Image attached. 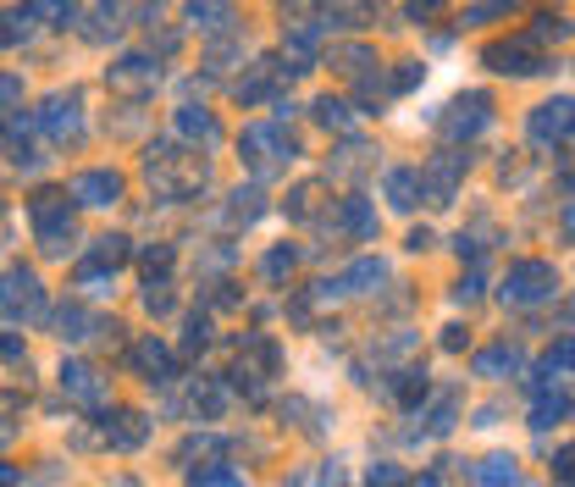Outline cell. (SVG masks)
<instances>
[{"mask_svg": "<svg viewBox=\"0 0 575 487\" xmlns=\"http://www.w3.org/2000/svg\"><path fill=\"white\" fill-rule=\"evenodd\" d=\"M421 421H427V432H432V438H443V432L459 421V393H443V399L432 404V416H421Z\"/></svg>", "mask_w": 575, "mask_h": 487, "instance_id": "obj_38", "label": "cell"}, {"mask_svg": "<svg viewBox=\"0 0 575 487\" xmlns=\"http://www.w3.org/2000/svg\"><path fill=\"white\" fill-rule=\"evenodd\" d=\"M553 371H575V338H559V344L542 355V377H553Z\"/></svg>", "mask_w": 575, "mask_h": 487, "instance_id": "obj_45", "label": "cell"}, {"mask_svg": "<svg viewBox=\"0 0 575 487\" xmlns=\"http://www.w3.org/2000/svg\"><path fill=\"white\" fill-rule=\"evenodd\" d=\"M178 133H183L189 144H205V150L221 144V122H216L205 106H183V111H178Z\"/></svg>", "mask_w": 575, "mask_h": 487, "instance_id": "obj_21", "label": "cell"}, {"mask_svg": "<svg viewBox=\"0 0 575 487\" xmlns=\"http://www.w3.org/2000/svg\"><path fill=\"white\" fill-rule=\"evenodd\" d=\"M310 111H315V122H321V128H338V133H349V128H355V111H349L344 100H333V95H321Z\"/></svg>", "mask_w": 575, "mask_h": 487, "instance_id": "obj_35", "label": "cell"}, {"mask_svg": "<svg viewBox=\"0 0 575 487\" xmlns=\"http://www.w3.org/2000/svg\"><path fill=\"white\" fill-rule=\"evenodd\" d=\"M0 316H12V321H39L45 316V283H39V272L12 266L7 277H0Z\"/></svg>", "mask_w": 575, "mask_h": 487, "instance_id": "obj_5", "label": "cell"}, {"mask_svg": "<svg viewBox=\"0 0 575 487\" xmlns=\"http://www.w3.org/2000/svg\"><path fill=\"white\" fill-rule=\"evenodd\" d=\"M465 167H470V155H459V150H438V155H432V167L421 173V183H427L432 205H454V194H459V178H465Z\"/></svg>", "mask_w": 575, "mask_h": 487, "instance_id": "obj_14", "label": "cell"}, {"mask_svg": "<svg viewBox=\"0 0 575 487\" xmlns=\"http://www.w3.org/2000/svg\"><path fill=\"white\" fill-rule=\"evenodd\" d=\"M443 349H448V355L465 349V328H443Z\"/></svg>", "mask_w": 575, "mask_h": 487, "instance_id": "obj_52", "label": "cell"}, {"mask_svg": "<svg viewBox=\"0 0 575 487\" xmlns=\"http://www.w3.org/2000/svg\"><path fill=\"white\" fill-rule=\"evenodd\" d=\"M95 28H84V39H95V45H106V39H117L122 34V23H117V0H100L95 7V17H89Z\"/></svg>", "mask_w": 575, "mask_h": 487, "instance_id": "obj_37", "label": "cell"}, {"mask_svg": "<svg viewBox=\"0 0 575 487\" xmlns=\"http://www.w3.org/2000/svg\"><path fill=\"white\" fill-rule=\"evenodd\" d=\"M28 222H34V238L45 243L50 256H61L67 243L77 238V222H72V194L67 189H39L28 200Z\"/></svg>", "mask_w": 575, "mask_h": 487, "instance_id": "obj_3", "label": "cell"}, {"mask_svg": "<svg viewBox=\"0 0 575 487\" xmlns=\"http://www.w3.org/2000/svg\"><path fill=\"white\" fill-rule=\"evenodd\" d=\"M144 310H149V316H167V310H172V283H167V277H149V283H144Z\"/></svg>", "mask_w": 575, "mask_h": 487, "instance_id": "obj_42", "label": "cell"}, {"mask_svg": "<svg viewBox=\"0 0 575 487\" xmlns=\"http://www.w3.org/2000/svg\"><path fill=\"white\" fill-rule=\"evenodd\" d=\"M382 277H387V266H382V261H355V266H349L344 277H326V283H321L315 294H321V299H344V294H371V288H376Z\"/></svg>", "mask_w": 575, "mask_h": 487, "instance_id": "obj_17", "label": "cell"}, {"mask_svg": "<svg viewBox=\"0 0 575 487\" xmlns=\"http://www.w3.org/2000/svg\"><path fill=\"white\" fill-rule=\"evenodd\" d=\"M470 476L476 482H520V465H515V454H487Z\"/></svg>", "mask_w": 575, "mask_h": 487, "instance_id": "obj_36", "label": "cell"}, {"mask_svg": "<svg viewBox=\"0 0 575 487\" xmlns=\"http://www.w3.org/2000/svg\"><path fill=\"white\" fill-rule=\"evenodd\" d=\"M189 28H200L211 39H232V28H238L232 0H189Z\"/></svg>", "mask_w": 575, "mask_h": 487, "instance_id": "obj_18", "label": "cell"}, {"mask_svg": "<svg viewBox=\"0 0 575 487\" xmlns=\"http://www.w3.org/2000/svg\"><path fill=\"white\" fill-rule=\"evenodd\" d=\"M487 122H492V95L470 90V95H459V100L448 106V117H443L438 128H443L448 144H470L476 133H487Z\"/></svg>", "mask_w": 575, "mask_h": 487, "instance_id": "obj_9", "label": "cell"}, {"mask_svg": "<svg viewBox=\"0 0 575 487\" xmlns=\"http://www.w3.org/2000/svg\"><path fill=\"white\" fill-rule=\"evenodd\" d=\"M189 482H211V487H232V482H243V471H232V465H189Z\"/></svg>", "mask_w": 575, "mask_h": 487, "instance_id": "obj_44", "label": "cell"}, {"mask_svg": "<svg viewBox=\"0 0 575 487\" xmlns=\"http://www.w3.org/2000/svg\"><path fill=\"white\" fill-rule=\"evenodd\" d=\"M111 283H117V272L111 266H100V261H77V272H72V288H84V294H111Z\"/></svg>", "mask_w": 575, "mask_h": 487, "instance_id": "obj_28", "label": "cell"}, {"mask_svg": "<svg viewBox=\"0 0 575 487\" xmlns=\"http://www.w3.org/2000/svg\"><path fill=\"white\" fill-rule=\"evenodd\" d=\"M520 7V0H481V7H465V28H476V23H499V17H510Z\"/></svg>", "mask_w": 575, "mask_h": 487, "instance_id": "obj_39", "label": "cell"}, {"mask_svg": "<svg viewBox=\"0 0 575 487\" xmlns=\"http://www.w3.org/2000/svg\"><path fill=\"white\" fill-rule=\"evenodd\" d=\"M238 155L250 161L255 178H277V173H288L294 161H299V139H294L283 122H255V128H243Z\"/></svg>", "mask_w": 575, "mask_h": 487, "instance_id": "obj_2", "label": "cell"}, {"mask_svg": "<svg viewBox=\"0 0 575 487\" xmlns=\"http://www.w3.org/2000/svg\"><path fill=\"white\" fill-rule=\"evenodd\" d=\"M100 438H106V449H122V454H133V449H144V438H149V421H144L139 411H106V416H100Z\"/></svg>", "mask_w": 575, "mask_h": 487, "instance_id": "obj_15", "label": "cell"}, {"mask_svg": "<svg viewBox=\"0 0 575 487\" xmlns=\"http://www.w3.org/2000/svg\"><path fill=\"white\" fill-rule=\"evenodd\" d=\"M382 194H387V205H393V211H416V205H421V194H427V183H421V173H416V167H393V173L382 178Z\"/></svg>", "mask_w": 575, "mask_h": 487, "instance_id": "obj_19", "label": "cell"}, {"mask_svg": "<svg viewBox=\"0 0 575 487\" xmlns=\"http://www.w3.org/2000/svg\"><path fill=\"white\" fill-rule=\"evenodd\" d=\"M277 78H283V67H277V61H261L250 78H238V84H232V95H238L243 106H255V100H266V95L277 90Z\"/></svg>", "mask_w": 575, "mask_h": 487, "instance_id": "obj_25", "label": "cell"}, {"mask_svg": "<svg viewBox=\"0 0 575 487\" xmlns=\"http://www.w3.org/2000/svg\"><path fill=\"white\" fill-rule=\"evenodd\" d=\"M553 476H559V482H575V443H564V449L553 454Z\"/></svg>", "mask_w": 575, "mask_h": 487, "instance_id": "obj_50", "label": "cell"}, {"mask_svg": "<svg viewBox=\"0 0 575 487\" xmlns=\"http://www.w3.org/2000/svg\"><path fill=\"white\" fill-rule=\"evenodd\" d=\"M487 67H492V72H504V78H531V72H542L548 61H542V45H537L531 34H520V39L487 45Z\"/></svg>", "mask_w": 575, "mask_h": 487, "instance_id": "obj_10", "label": "cell"}, {"mask_svg": "<svg viewBox=\"0 0 575 487\" xmlns=\"http://www.w3.org/2000/svg\"><path fill=\"white\" fill-rule=\"evenodd\" d=\"M227 411V388L216 382V377H205V382H194V416H205V421H216Z\"/></svg>", "mask_w": 575, "mask_h": 487, "instance_id": "obj_29", "label": "cell"}, {"mask_svg": "<svg viewBox=\"0 0 575 487\" xmlns=\"http://www.w3.org/2000/svg\"><path fill=\"white\" fill-rule=\"evenodd\" d=\"M67 194H72V205L106 211V205L122 200V173H111V167H89V173H77V178L67 183Z\"/></svg>", "mask_w": 575, "mask_h": 487, "instance_id": "obj_13", "label": "cell"}, {"mask_svg": "<svg viewBox=\"0 0 575 487\" xmlns=\"http://www.w3.org/2000/svg\"><path fill=\"white\" fill-rule=\"evenodd\" d=\"M520 366H526V355H520L515 344H492V349H481V355L470 360V371H476V377H504V371L515 377Z\"/></svg>", "mask_w": 575, "mask_h": 487, "instance_id": "obj_23", "label": "cell"}, {"mask_svg": "<svg viewBox=\"0 0 575 487\" xmlns=\"http://www.w3.org/2000/svg\"><path fill=\"white\" fill-rule=\"evenodd\" d=\"M315 205H321V183H299L294 194H288V216H315Z\"/></svg>", "mask_w": 575, "mask_h": 487, "instance_id": "obj_43", "label": "cell"}, {"mask_svg": "<svg viewBox=\"0 0 575 487\" xmlns=\"http://www.w3.org/2000/svg\"><path fill=\"white\" fill-rule=\"evenodd\" d=\"M387 393L404 404V411H421V399H427V371H416V366L398 371V377L387 382Z\"/></svg>", "mask_w": 575, "mask_h": 487, "instance_id": "obj_27", "label": "cell"}, {"mask_svg": "<svg viewBox=\"0 0 575 487\" xmlns=\"http://www.w3.org/2000/svg\"><path fill=\"white\" fill-rule=\"evenodd\" d=\"M454 299H459V305H476V299H481V272H470V277H459V288H454Z\"/></svg>", "mask_w": 575, "mask_h": 487, "instance_id": "obj_51", "label": "cell"}, {"mask_svg": "<svg viewBox=\"0 0 575 487\" xmlns=\"http://www.w3.org/2000/svg\"><path fill=\"white\" fill-rule=\"evenodd\" d=\"M338 222H344L349 238H376V205H371L366 194H349V200L338 205Z\"/></svg>", "mask_w": 575, "mask_h": 487, "instance_id": "obj_24", "label": "cell"}, {"mask_svg": "<svg viewBox=\"0 0 575 487\" xmlns=\"http://www.w3.org/2000/svg\"><path fill=\"white\" fill-rule=\"evenodd\" d=\"M499 294L510 305H548V299H559V272H553V261H515L504 272Z\"/></svg>", "mask_w": 575, "mask_h": 487, "instance_id": "obj_4", "label": "cell"}, {"mask_svg": "<svg viewBox=\"0 0 575 487\" xmlns=\"http://www.w3.org/2000/svg\"><path fill=\"white\" fill-rule=\"evenodd\" d=\"M531 39H537V45H542V39H553V45H559V39H570V23H564L559 12H542V17H537V28H531Z\"/></svg>", "mask_w": 575, "mask_h": 487, "instance_id": "obj_48", "label": "cell"}, {"mask_svg": "<svg viewBox=\"0 0 575 487\" xmlns=\"http://www.w3.org/2000/svg\"><path fill=\"white\" fill-rule=\"evenodd\" d=\"M315 67V28H294L283 39V78H299Z\"/></svg>", "mask_w": 575, "mask_h": 487, "instance_id": "obj_20", "label": "cell"}, {"mask_svg": "<svg viewBox=\"0 0 575 487\" xmlns=\"http://www.w3.org/2000/svg\"><path fill=\"white\" fill-rule=\"evenodd\" d=\"M61 393L77 399V404H106L111 388H106V377H100L89 360H67V366H61Z\"/></svg>", "mask_w": 575, "mask_h": 487, "instance_id": "obj_16", "label": "cell"}, {"mask_svg": "<svg viewBox=\"0 0 575 487\" xmlns=\"http://www.w3.org/2000/svg\"><path fill=\"white\" fill-rule=\"evenodd\" d=\"M371 482H404L398 465H371Z\"/></svg>", "mask_w": 575, "mask_h": 487, "instance_id": "obj_53", "label": "cell"}, {"mask_svg": "<svg viewBox=\"0 0 575 487\" xmlns=\"http://www.w3.org/2000/svg\"><path fill=\"white\" fill-rule=\"evenodd\" d=\"M172 261H178V250H172V243H149V250L139 256L144 277H167V272H172Z\"/></svg>", "mask_w": 575, "mask_h": 487, "instance_id": "obj_40", "label": "cell"}, {"mask_svg": "<svg viewBox=\"0 0 575 487\" xmlns=\"http://www.w3.org/2000/svg\"><path fill=\"white\" fill-rule=\"evenodd\" d=\"M570 189H575V178H570Z\"/></svg>", "mask_w": 575, "mask_h": 487, "instance_id": "obj_56", "label": "cell"}, {"mask_svg": "<svg viewBox=\"0 0 575 487\" xmlns=\"http://www.w3.org/2000/svg\"><path fill=\"white\" fill-rule=\"evenodd\" d=\"M23 106V78L17 72H0V122H7V111Z\"/></svg>", "mask_w": 575, "mask_h": 487, "instance_id": "obj_47", "label": "cell"}, {"mask_svg": "<svg viewBox=\"0 0 575 487\" xmlns=\"http://www.w3.org/2000/svg\"><path fill=\"white\" fill-rule=\"evenodd\" d=\"M34 122L45 128V139H50V144H77V139H84V95H77V90L50 95V100H45V111H39Z\"/></svg>", "mask_w": 575, "mask_h": 487, "instance_id": "obj_8", "label": "cell"}, {"mask_svg": "<svg viewBox=\"0 0 575 487\" xmlns=\"http://www.w3.org/2000/svg\"><path fill=\"white\" fill-rule=\"evenodd\" d=\"M283 371V349L272 344V338H250L243 344V355H238V366H232V382L243 388V393H266V382Z\"/></svg>", "mask_w": 575, "mask_h": 487, "instance_id": "obj_7", "label": "cell"}, {"mask_svg": "<svg viewBox=\"0 0 575 487\" xmlns=\"http://www.w3.org/2000/svg\"><path fill=\"white\" fill-rule=\"evenodd\" d=\"M144 178H149V189L167 200V205H183V200H194V194L211 183V167H205V155H194V150L149 144V155H144Z\"/></svg>", "mask_w": 575, "mask_h": 487, "instance_id": "obj_1", "label": "cell"}, {"mask_svg": "<svg viewBox=\"0 0 575 487\" xmlns=\"http://www.w3.org/2000/svg\"><path fill=\"white\" fill-rule=\"evenodd\" d=\"M128 256H133V243L122 238V233H106V238H95V250H89V261H100V266H128Z\"/></svg>", "mask_w": 575, "mask_h": 487, "instance_id": "obj_32", "label": "cell"}, {"mask_svg": "<svg viewBox=\"0 0 575 487\" xmlns=\"http://www.w3.org/2000/svg\"><path fill=\"white\" fill-rule=\"evenodd\" d=\"M333 61H338L344 72H366V67H376V56H371L366 45H338V50H333Z\"/></svg>", "mask_w": 575, "mask_h": 487, "instance_id": "obj_46", "label": "cell"}, {"mask_svg": "<svg viewBox=\"0 0 575 487\" xmlns=\"http://www.w3.org/2000/svg\"><path fill=\"white\" fill-rule=\"evenodd\" d=\"M28 39H34V17H28V7H17V12L0 17V50H17V45H28Z\"/></svg>", "mask_w": 575, "mask_h": 487, "instance_id": "obj_30", "label": "cell"}, {"mask_svg": "<svg viewBox=\"0 0 575 487\" xmlns=\"http://www.w3.org/2000/svg\"><path fill=\"white\" fill-rule=\"evenodd\" d=\"M564 416H570V404H564L559 393H542V388H537V404H531V427H537V432H548V427H553V421H564Z\"/></svg>", "mask_w": 575, "mask_h": 487, "instance_id": "obj_34", "label": "cell"}, {"mask_svg": "<svg viewBox=\"0 0 575 487\" xmlns=\"http://www.w3.org/2000/svg\"><path fill=\"white\" fill-rule=\"evenodd\" d=\"M526 133H531L537 150H559V144H570V139H575V95H553V100H542V106L531 111Z\"/></svg>", "mask_w": 575, "mask_h": 487, "instance_id": "obj_6", "label": "cell"}, {"mask_svg": "<svg viewBox=\"0 0 575 487\" xmlns=\"http://www.w3.org/2000/svg\"><path fill=\"white\" fill-rule=\"evenodd\" d=\"M0 443H7V427H0Z\"/></svg>", "mask_w": 575, "mask_h": 487, "instance_id": "obj_55", "label": "cell"}, {"mask_svg": "<svg viewBox=\"0 0 575 487\" xmlns=\"http://www.w3.org/2000/svg\"><path fill=\"white\" fill-rule=\"evenodd\" d=\"M564 233H570V238H575V205H570V211H564Z\"/></svg>", "mask_w": 575, "mask_h": 487, "instance_id": "obj_54", "label": "cell"}, {"mask_svg": "<svg viewBox=\"0 0 575 487\" xmlns=\"http://www.w3.org/2000/svg\"><path fill=\"white\" fill-rule=\"evenodd\" d=\"M294 266H299V250H294V243H272L266 261H261V277H266V283H283Z\"/></svg>", "mask_w": 575, "mask_h": 487, "instance_id": "obj_33", "label": "cell"}, {"mask_svg": "<svg viewBox=\"0 0 575 487\" xmlns=\"http://www.w3.org/2000/svg\"><path fill=\"white\" fill-rule=\"evenodd\" d=\"M128 366H133V377H144L149 388H167V382L178 377V355H172L167 344H160L155 333H149V338H139V344L128 349Z\"/></svg>", "mask_w": 575, "mask_h": 487, "instance_id": "obj_12", "label": "cell"}, {"mask_svg": "<svg viewBox=\"0 0 575 487\" xmlns=\"http://www.w3.org/2000/svg\"><path fill=\"white\" fill-rule=\"evenodd\" d=\"M23 7H28V17H34V23L45 17V28H67V23L77 17L72 0H23Z\"/></svg>", "mask_w": 575, "mask_h": 487, "instance_id": "obj_31", "label": "cell"}, {"mask_svg": "<svg viewBox=\"0 0 575 487\" xmlns=\"http://www.w3.org/2000/svg\"><path fill=\"white\" fill-rule=\"evenodd\" d=\"M266 216V194L250 183V189H238L232 200H227V227H255Z\"/></svg>", "mask_w": 575, "mask_h": 487, "instance_id": "obj_26", "label": "cell"}, {"mask_svg": "<svg viewBox=\"0 0 575 487\" xmlns=\"http://www.w3.org/2000/svg\"><path fill=\"white\" fill-rule=\"evenodd\" d=\"M205 344H211V316H205V310H194V316L183 321V349H189V355H200Z\"/></svg>", "mask_w": 575, "mask_h": 487, "instance_id": "obj_41", "label": "cell"}, {"mask_svg": "<svg viewBox=\"0 0 575 487\" xmlns=\"http://www.w3.org/2000/svg\"><path fill=\"white\" fill-rule=\"evenodd\" d=\"M421 78H427V67H421V61H404V67L393 72V95H409V90L421 84Z\"/></svg>", "mask_w": 575, "mask_h": 487, "instance_id": "obj_49", "label": "cell"}, {"mask_svg": "<svg viewBox=\"0 0 575 487\" xmlns=\"http://www.w3.org/2000/svg\"><path fill=\"white\" fill-rule=\"evenodd\" d=\"M106 84L111 90H122V95H155L160 90V67H155V50L149 56H122V61H111L106 67Z\"/></svg>", "mask_w": 575, "mask_h": 487, "instance_id": "obj_11", "label": "cell"}, {"mask_svg": "<svg viewBox=\"0 0 575 487\" xmlns=\"http://www.w3.org/2000/svg\"><path fill=\"white\" fill-rule=\"evenodd\" d=\"M56 328H61V338H67V344H84V338L106 333V321H100L95 310H84V305H67V310L56 316Z\"/></svg>", "mask_w": 575, "mask_h": 487, "instance_id": "obj_22", "label": "cell"}]
</instances>
